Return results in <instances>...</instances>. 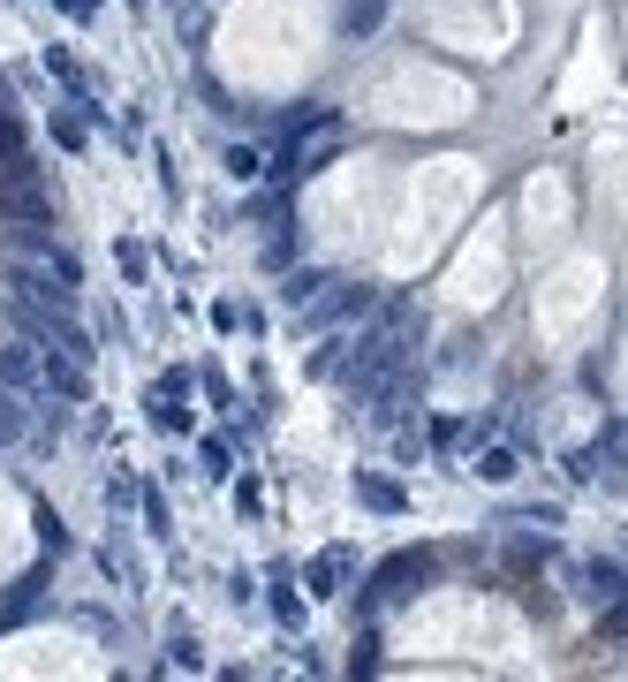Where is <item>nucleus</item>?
I'll return each mask as SVG.
<instances>
[{
    "label": "nucleus",
    "instance_id": "6",
    "mask_svg": "<svg viewBox=\"0 0 628 682\" xmlns=\"http://www.w3.org/2000/svg\"><path fill=\"white\" fill-rule=\"evenodd\" d=\"M31 349H39V341H8V349H0V387H8V394L39 387V357H31Z\"/></svg>",
    "mask_w": 628,
    "mask_h": 682
},
{
    "label": "nucleus",
    "instance_id": "14",
    "mask_svg": "<svg viewBox=\"0 0 628 682\" xmlns=\"http://www.w3.org/2000/svg\"><path fill=\"white\" fill-rule=\"evenodd\" d=\"M39 539H45V554H69V523L53 509H39Z\"/></svg>",
    "mask_w": 628,
    "mask_h": 682
},
{
    "label": "nucleus",
    "instance_id": "3",
    "mask_svg": "<svg viewBox=\"0 0 628 682\" xmlns=\"http://www.w3.org/2000/svg\"><path fill=\"white\" fill-rule=\"evenodd\" d=\"M356 501H364L372 515H402V509H409V493H402L386 470H356Z\"/></svg>",
    "mask_w": 628,
    "mask_h": 682
},
{
    "label": "nucleus",
    "instance_id": "19",
    "mask_svg": "<svg viewBox=\"0 0 628 682\" xmlns=\"http://www.w3.org/2000/svg\"><path fill=\"white\" fill-rule=\"evenodd\" d=\"M129 501H136V485H129V478H107V509L122 515V509H129Z\"/></svg>",
    "mask_w": 628,
    "mask_h": 682
},
{
    "label": "nucleus",
    "instance_id": "16",
    "mask_svg": "<svg viewBox=\"0 0 628 682\" xmlns=\"http://www.w3.org/2000/svg\"><path fill=\"white\" fill-rule=\"evenodd\" d=\"M197 463H205V478H227V440H205Z\"/></svg>",
    "mask_w": 628,
    "mask_h": 682
},
{
    "label": "nucleus",
    "instance_id": "1",
    "mask_svg": "<svg viewBox=\"0 0 628 682\" xmlns=\"http://www.w3.org/2000/svg\"><path fill=\"white\" fill-rule=\"evenodd\" d=\"M432 576H439V554H424V546H402L394 561H378V576L364 584V614L394 606V599H417Z\"/></svg>",
    "mask_w": 628,
    "mask_h": 682
},
{
    "label": "nucleus",
    "instance_id": "9",
    "mask_svg": "<svg viewBox=\"0 0 628 682\" xmlns=\"http://www.w3.org/2000/svg\"><path fill=\"white\" fill-rule=\"evenodd\" d=\"M469 470H477V485H515V478H523V455H515V448H485Z\"/></svg>",
    "mask_w": 628,
    "mask_h": 682
},
{
    "label": "nucleus",
    "instance_id": "12",
    "mask_svg": "<svg viewBox=\"0 0 628 682\" xmlns=\"http://www.w3.org/2000/svg\"><path fill=\"white\" fill-rule=\"evenodd\" d=\"M265 160H257V144H227V182H257Z\"/></svg>",
    "mask_w": 628,
    "mask_h": 682
},
{
    "label": "nucleus",
    "instance_id": "11",
    "mask_svg": "<svg viewBox=\"0 0 628 682\" xmlns=\"http://www.w3.org/2000/svg\"><path fill=\"white\" fill-rule=\"evenodd\" d=\"M168 668H182V675H197V668H205V652H197L190 630H174V638H168Z\"/></svg>",
    "mask_w": 628,
    "mask_h": 682
},
{
    "label": "nucleus",
    "instance_id": "8",
    "mask_svg": "<svg viewBox=\"0 0 628 682\" xmlns=\"http://www.w3.org/2000/svg\"><path fill=\"white\" fill-rule=\"evenodd\" d=\"M584 584H590V599H598V606H614V599H628V569H621V561H590Z\"/></svg>",
    "mask_w": 628,
    "mask_h": 682
},
{
    "label": "nucleus",
    "instance_id": "7",
    "mask_svg": "<svg viewBox=\"0 0 628 682\" xmlns=\"http://www.w3.org/2000/svg\"><path fill=\"white\" fill-rule=\"evenodd\" d=\"M39 599H45V569L16 576V584H8V599H0V630H16V622H23V614H31Z\"/></svg>",
    "mask_w": 628,
    "mask_h": 682
},
{
    "label": "nucleus",
    "instance_id": "15",
    "mask_svg": "<svg viewBox=\"0 0 628 682\" xmlns=\"http://www.w3.org/2000/svg\"><path fill=\"white\" fill-rule=\"evenodd\" d=\"M273 622H281V630H303V599H295L288 584L273 592Z\"/></svg>",
    "mask_w": 628,
    "mask_h": 682
},
{
    "label": "nucleus",
    "instance_id": "10",
    "mask_svg": "<svg viewBox=\"0 0 628 682\" xmlns=\"http://www.w3.org/2000/svg\"><path fill=\"white\" fill-rule=\"evenodd\" d=\"M378 16H386V0H348V8H341V31H348V39H372Z\"/></svg>",
    "mask_w": 628,
    "mask_h": 682
},
{
    "label": "nucleus",
    "instance_id": "17",
    "mask_svg": "<svg viewBox=\"0 0 628 682\" xmlns=\"http://www.w3.org/2000/svg\"><path fill=\"white\" fill-rule=\"evenodd\" d=\"M53 144H69V152H77V144H84V114H61V122H53Z\"/></svg>",
    "mask_w": 628,
    "mask_h": 682
},
{
    "label": "nucleus",
    "instance_id": "13",
    "mask_svg": "<svg viewBox=\"0 0 628 682\" xmlns=\"http://www.w3.org/2000/svg\"><path fill=\"white\" fill-rule=\"evenodd\" d=\"M318 289H326V273H318V265H303V273H288V289H281V297H288V311H295V303H311Z\"/></svg>",
    "mask_w": 628,
    "mask_h": 682
},
{
    "label": "nucleus",
    "instance_id": "20",
    "mask_svg": "<svg viewBox=\"0 0 628 682\" xmlns=\"http://www.w3.org/2000/svg\"><path fill=\"white\" fill-rule=\"evenodd\" d=\"M122 273H129V289H144V251L136 243H122Z\"/></svg>",
    "mask_w": 628,
    "mask_h": 682
},
{
    "label": "nucleus",
    "instance_id": "4",
    "mask_svg": "<svg viewBox=\"0 0 628 682\" xmlns=\"http://www.w3.org/2000/svg\"><path fill=\"white\" fill-rule=\"evenodd\" d=\"M348 569H356V554H348V546H326V554H318L311 569H303V584H311V599H334Z\"/></svg>",
    "mask_w": 628,
    "mask_h": 682
},
{
    "label": "nucleus",
    "instance_id": "2",
    "mask_svg": "<svg viewBox=\"0 0 628 682\" xmlns=\"http://www.w3.org/2000/svg\"><path fill=\"white\" fill-rule=\"evenodd\" d=\"M372 289H341V297H311L303 303V327H341V319H364Z\"/></svg>",
    "mask_w": 628,
    "mask_h": 682
},
{
    "label": "nucleus",
    "instance_id": "22",
    "mask_svg": "<svg viewBox=\"0 0 628 682\" xmlns=\"http://www.w3.org/2000/svg\"><path fill=\"white\" fill-rule=\"evenodd\" d=\"M168 8H182V0H168Z\"/></svg>",
    "mask_w": 628,
    "mask_h": 682
},
{
    "label": "nucleus",
    "instance_id": "21",
    "mask_svg": "<svg viewBox=\"0 0 628 682\" xmlns=\"http://www.w3.org/2000/svg\"><path fill=\"white\" fill-rule=\"evenodd\" d=\"M53 8H69L77 23H91V16H99V0H53Z\"/></svg>",
    "mask_w": 628,
    "mask_h": 682
},
{
    "label": "nucleus",
    "instance_id": "18",
    "mask_svg": "<svg viewBox=\"0 0 628 682\" xmlns=\"http://www.w3.org/2000/svg\"><path fill=\"white\" fill-rule=\"evenodd\" d=\"M23 432V410H16V394H0V440H16Z\"/></svg>",
    "mask_w": 628,
    "mask_h": 682
},
{
    "label": "nucleus",
    "instance_id": "5",
    "mask_svg": "<svg viewBox=\"0 0 628 682\" xmlns=\"http://www.w3.org/2000/svg\"><path fill=\"white\" fill-rule=\"evenodd\" d=\"M39 380L53 387L61 402H84V357H69V349H53V357H45V364H39Z\"/></svg>",
    "mask_w": 628,
    "mask_h": 682
}]
</instances>
